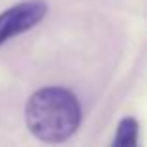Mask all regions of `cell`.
<instances>
[{"instance_id":"obj_1","label":"cell","mask_w":147,"mask_h":147,"mask_svg":"<svg viewBox=\"0 0 147 147\" xmlns=\"http://www.w3.org/2000/svg\"><path fill=\"white\" fill-rule=\"evenodd\" d=\"M80 123V104L65 88H43L26 104V125L36 138L60 144L75 134Z\"/></svg>"},{"instance_id":"obj_2","label":"cell","mask_w":147,"mask_h":147,"mask_svg":"<svg viewBox=\"0 0 147 147\" xmlns=\"http://www.w3.org/2000/svg\"><path fill=\"white\" fill-rule=\"evenodd\" d=\"M45 13H47V6L39 0L17 4L0 13V45L36 26L39 21H43Z\"/></svg>"},{"instance_id":"obj_3","label":"cell","mask_w":147,"mask_h":147,"mask_svg":"<svg viewBox=\"0 0 147 147\" xmlns=\"http://www.w3.org/2000/svg\"><path fill=\"white\" fill-rule=\"evenodd\" d=\"M112 147H138V123L132 117H125L119 123Z\"/></svg>"}]
</instances>
